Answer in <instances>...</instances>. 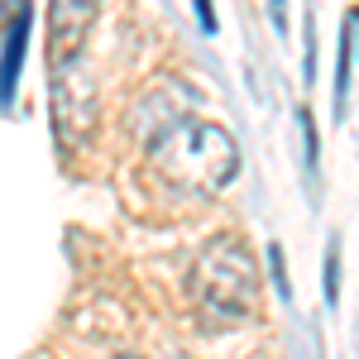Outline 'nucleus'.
I'll return each mask as SVG.
<instances>
[{"label": "nucleus", "instance_id": "obj_5", "mask_svg": "<svg viewBox=\"0 0 359 359\" xmlns=\"http://www.w3.org/2000/svg\"><path fill=\"white\" fill-rule=\"evenodd\" d=\"M350 57H355V15L345 20V34H340V77H335V115L345 111V91H350Z\"/></svg>", "mask_w": 359, "mask_h": 359}, {"label": "nucleus", "instance_id": "obj_4", "mask_svg": "<svg viewBox=\"0 0 359 359\" xmlns=\"http://www.w3.org/2000/svg\"><path fill=\"white\" fill-rule=\"evenodd\" d=\"M25 25H29V5L20 15H10V43H5V67H0V96L5 101L15 91V72H20V53H25Z\"/></svg>", "mask_w": 359, "mask_h": 359}, {"label": "nucleus", "instance_id": "obj_7", "mask_svg": "<svg viewBox=\"0 0 359 359\" xmlns=\"http://www.w3.org/2000/svg\"><path fill=\"white\" fill-rule=\"evenodd\" d=\"M5 5H10V15H20V10H25V0H5Z\"/></svg>", "mask_w": 359, "mask_h": 359}, {"label": "nucleus", "instance_id": "obj_2", "mask_svg": "<svg viewBox=\"0 0 359 359\" xmlns=\"http://www.w3.org/2000/svg\"><path fill=\"white\" fill-rule=\"evenodd\" d=\"M192 302L206 321H245L259 306V264L235 235L201 245L192 264Z\"/></svg>", "mask_w": 359, "mask_h": 359}, {"label": "nucleus", "instance_id": "obj_6", "mask_svg": "<svg viewBox=\"0 0 359 359\" xmlns=\"http://www.w3.org/2000/svg\"><path fill=\"white\" fill-rule=\"evenodd\" d=\"M335 264H340V249L331 245V259H326V302H335Z\"/></svg>", "mask_w": 359, "mask_h": 359}, {"label": "nucleus", "instance_id": "obj_1", "mask_svg": "<svg viewBox=\"0 0 359 359\" xmlns=\"http://www.w3.org/2000/svg\"><path fill=\"white\" fill-rule=\"evenodd\" d=\"M149 163L172 192L216 196L240 172V144L211 120H177L149 144Z\"/></svg>", "mask_w": 359, "mask_h": 359}, {"label": "nucleus", "instance_id": "obj_3", "mask_svg": "<svg viewBox=\"0 0 359 359\" xmlns=\"http://www.w3.org/2000/svg\"><path fill=\"white\" fill-rule=\"evenodd\" d=\"M96 10H101V0H53L48 5V62H53V77L77 62Z\"/></svg>", "mask_w": 359, "mask_h": 359}]
</instances>
